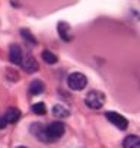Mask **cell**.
Returning a JSON list of instances; mask_svg holds the SVG:
<instances>
[{"instance_id":"6da1fadb","label":"cell","mask_w":140,"mask_h":148,"mask_svg":"<svg viewBox=\"0 0 140 148\" xmlns=\"http://www.w3.org/2000/svg\"><path fill=\"white\" fill-rule=\"evenodd\" d=\"M32 131H35L37 136L44 142H54L58 141L64 135V125L61 122H53L48 126H42L41 123H35Z\"/></svg>"},{"instance_id":"7a4b0ae2","label":"cell","mask_w":140,"mask_h":148,"mask_svg":"<svg viewBox=\"0 0 140 148\" xmlns=\"http://www.w3.org/2000/svg\"><path fill=\"white\" fill-rule=\"evenodd\" d=\"M85 103L89 109H101L105 103V95L99 90H92L86 95Z\"/></svg>"},{"instance_id":"3957f363","label":"cell","mask_w":140,"mask_h":148,"mask_svg":"<svg viewBox=\"0 0 140 148\" xmlns=\"http://www.w3.org/2000/svg\"><path fill=\"white\" fill-rule=\"evenodd\" d=\"M86 84H88V79L82 73H72L67 77V86L72 90H76V92L83 90L86 87Z\"/></svg>"},{"instance_id":"277c9868","label":"cell","mask_w":140,"mask_h":148,"mask_svg":"<svg viewBox=\"0 0 140 148\" xmlns=\"http://www.w3.org/2000/svg\"><path fill=\"white\" fill-rule=\"evenodd\" d=\"M105 116H107V119L112 123V125H115L118 129H127V126H128V121L123 116V115H120V113H117V112H107L105 113Z\"/></svg>"},{"instance_id":"5b68a950","label":"cell","mask_w":140,"mask_h":148,"mask_svg":"<svg viewBox=\"0 0 140 148\" xmlns=\"http://www.w3.org/2000/svg\"><path fill=\"white\" fill-rule=\"evenodd\" d=\"M22 58H24V54H22V49L19 48V45H16V44L10 45V48H9V60H10V62H13L16 65H21Z\"/></svg>"},{"instance_id":"8992f818","label":"cell","mask_w":140,"mask_h":148,"mask_svg":"<svg viewBox=\"0 0 140 148\" xmlns=\"http://www.w3.org/2000/svg\"><path fill=\"white\" fill-rule=\"evenodd\" d=\"M21 65H22L24 70H25L26 73H29V74L38 71V62H37V60H35L32 55H25V58H22Z\"/></svg>"},{"instance_id":"52a82bcc","label":"cell","mask_w":140,"mask_h":148,"mask_svg":"<svg viewBox=\"0 0 140 148\" xmlns=\"http://www.w3.org/2000/svg\"><path fill=\"white\" fill-rule=\"evenodd\" d=\"M19 118H21V110L16 108H9L3 115V121L6 123H15L19 121Z\"/></svg>"},{"instance_id":"ba28073f","label":"cell","mask_w":140,"mask_h":148,"mask_svg":"<svg viewBox=\"0 0 140 148\" xmlns=\"http://www.w3.org/2000/svg\"><path fill=\"white\" fill-rule=\"evenodd\" d=\"M57 29H58V35L64 39V41H72V28L69 26V23H66V22H60L58 25H57Z\"/></svg>"},{"instance_id":"9c48e42d","label":"cell","mask_w":140,"mask_h":148,"mask_svg":"<svg viewBox=\"0 0 140 148\" xmlns=\"http://www.w3.org/2000/svg\"><path fill=\"white\" fill-rule=\"evenodd\" d=\"M123 148H140V139L137 135H128L123 141Z\"/></svg>"},{"instance_id":"30bf717a","label":"cell","mask_w":140,"mask_h":148,"mask_svg":"<svg viewBox=\"0 0 140 148\" xmlns=\"http://www.w3.org/2000/svg\"><path fill=\"white\" fill-rule=\"evenodd\" d=\"M44 90H45V86H44L42 82H40V80L31 82V84H29V93H31V95L37 96V95H41Z\"/></svg>"},{"instance_id":"8fae6325","label":"cell","mask_w":140,"mask_h":148,"mask_svg":"<svg viewBox=\"0 0 140 148\" xmlns=\"http://www.w3.org/2000/svg\"><path fill=\"white\" fill-rule=\"evenodd\" d=\"M53 113H54V116H57V118H67V116L70 115V110H69L66 106H63V105H55V106L53 108Z\"/></svg>"},{"instance_id":"7c38bea8","label":"cell","mask_w":140,"mask_h":148,"mask_svg":"<svg viewBox=\"0 0 140 148\" xmlns=\"http://www.w3.org/2000/svg\"><path fill=\"white\" fill-rule=\"evenodd\" d=\"M42 58H44V61L47 62V64H55L57 62V55H54L51 51H42Z\"/></svg>"},{"instance_id":"4fadbf2b","label":"cell","mask_w":140,"mask_h":148,"mask_svg":"<svg viewBox=\"0 0 140 148\" xmlns=\"http://www.w3.org/2000/svg\"><path fill=\"white\" fill-rule=\"evenodd\" d=\"M32 112L34 113H37V115H45L47 113V109H45V105L44 103H35L34 106H32Z\"/></svg>"},{"instance_id":"5bb4252c","label":"cell","mask_w":140,"mask_h":148,"mask_svg":"<svg viewBox=\"0 0 140 148\" xmlns=\"http://www.w3.org/2000/svg\"><path fill=\"white\" fill-rule=\"evenodd\" d=\"M22 36H24L26 41H29V44H32V45H34V44H37L35 38H34V36L29 34V31H25V29H24V31H22Z\"/></svg>"},{"instance_id":"9a60e30c","label":"cell","mask_w":140,"mask_h":148,"mask_svg":"<svg viewBox=\"0 0 140 148\" xmlns=\"http://www.w3.org/2000/svg\"><path fill=\"white\" fill-rule=\"evenodd\" d=\"M5 126H6V122L3 121V118H2V116H0V129H3Z\"/></svg>"},{"instance_id":"2e32d148","label":"cell","mask_w":140,"mask_h":148,"mask_svg":"<svg viewBox=\"0 0 140 148\" xmlns=\"http://www.w3.org/2000/svg\"><path fill=\"white\" fill-rule=\"evenodd\" d=\"M16 148H26V147H16Z\"/></svg>"}]
</instances>
